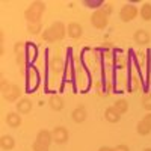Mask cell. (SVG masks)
Masks as SVG:
<instances>
[{
  "mask_svg": "<svg viewBox=\"0 0 151 151\" xmlns=\"http://www.w3.org/2000/svg\"><path fill=\"white\" fill-rule=\"evenodd\" d=\"M67 36V26L62 21H55L53 24L42 30L41 33V40L45 41V42H58V41H62L64 38Z\"/></svg>",
  "mask_w": 151,
  "mask_h": 151,
  "instance_id": "obj_1",
  "label": "cell"
},
{
  "mask_svg": "<svg viewBox=\"0 0 151 151\" xmlns=\"http://www.w3.org/2000/svg\"><path fill=\"white\" fill-rule=\"evenodd\" d=\"M44 12H45V3L40 2V0H35L24 11V18H26V21L29 24L30 23H40Z\"/></svg>",
  "mask_w": 151,
  "mask_h": 151,
  "instance_id": "obj_2",
  "label": "cell"
},
{
  "mask_svg": "<svg viewBox=\"0 0 151 151\" xmlns=\"http://www.w3.org/2000/svg\"><path fill=\"white\" fill-rule=\"evenodd\" d=\"M2 85V95H3V100L8 103H17L18 100L21 98V88L18 85H14V83H9L6 79H2L0 82Z\"/></svg>",
  "mask_w": 151,
  "mask_h": 151,
  "instance_id": "obj_3",
  "label": "cell"
},
{
  "mask_svg": "<svg viewBox=\"0 0 151 151\" xmlns=\"http://www.w3.org/2000/svg\"><path fill=\"white\" fill-rule=\"evenodd\" d=\"M52 142H53L52 132L42 129V130L38 132V134L35 137V142L32 144V150L33 151H48Z\"/></svg>",
  "mask_w": 151,
  "mask_h": 151,
  "instance_id": "obj_4",
  "label": "cell"
},
{
  "mask_svg": "<svg viewBox=\"0 0 151 151\" xmlns=\"http://www.w3.org/2000/svg\"><path fill=\"white\" fill-rule=\"evenodd\" d=\"M40 82H41L40 71H38L33 65L27 67L26 68V89H27V92L36 91L38 86H40Z\"/></svg>",
  "mask_w": 151,
  "mask_h": 151,
  "instance_id": "obj_5",
  "label": "cell"
},
{
  "mask_svg": "<svg viewBox=\"0 0 151 151\" xmlns=\"http://www.w3.org/2000/svg\"><path fill=\"white\" fill-rule=\"evenodd\" d=\"M91 24L95 29L103 30V29L107 27V24H109V15L103 9H97V11L92 12V15H91Z\"/></svg>",
  "mask_w": 151,
  "mask_h": 151,
  "instance_id": "obj_6",
  "label": "cell"
},
{
  "mask_svg": "<svg viewBox=\"0 0 151 151\" xmlns=\"http://www.w3.org/2000/svg\"><path fill=\"white\" fill-rule=\"evenodd\" d=\"M137 15H139V9L132 3H125L121 9H119V20L122 23H130L133 21Z\"/></svg>",
  "mask_w": 151,
  "mask_h": 151,
  "instance_id": "obj_7",
  "label": "cell"
},
{
  "mask_svg": "<svg viewBox=\"0 0 151 151\" xmlns=\"http://www.w3.org/2000/svg\"><path fill=\"white\" fill-rule=\"evenodd\" d=\"M52 136H53V142L62 145V144H65L68 141L70 133H68L67 127H64V125H56V127L52 130Z\"/></svg>",
  "mask_w": 151,
  "mask_h": 151,
  "instance_id": "obj_8",
  "label": "cell"
},
{
  "mask_svg": "<svg viewBox=\"0 0 151 151\" xmlns=\"http://www.w3.org/2000/svg\"><path fill=\"white\" fill-rule=\"evenodd\" d=\"M24 50H26V42L17 41L15 45H14V53H15V56H17V65H18V67H26V68H27L26 56H24Z\"/></svg>",
  "mask_w": 151,
  "mask_h": 151,
  "instance_id": "obj_9",
  "label": "cell"
},
{
  "mask_svg": "<svg viewBox=\"0 0 151 151\" xmlns=\"http://www.w3.org/2000/svg\"><path fill=\"white\" fill-rule=\"evenodd\" d=\"M136 130H137V133H139L141 136H147V134L151 133V112H148L147 115L137 122Z\"/></svg>",
  "mask_w": 151,
  "mask_h": 151,
  "instance_id": "obj_10",
  "label": "cell"
},
{
  "mask_svg": "<svg viewBox=\"0 0 151 151\" xmlns=\"http://www.w3.org/2000/svg\"><path fill=\"white\" fill-rule=\"evenodd\" d=\"M32 107H33V103L27 97H21L15 103V109H17V112L20 113V115H27V113H30Z\"/></svg>",
  "mask_w": 151,
  "mask_h": 151,
  "instance_id": "obj_11",
  "label": "cell"
},
{
  "mask_svg": "<svg viewBox=\"0 0 151 151\" xmlns=\"http://www.w3.org/2000/svg\"><path fill=\"white\" fill-rule=\"evenodd\" d=\"M24 56H26V64H27V67H30L33 62L36 60V58H38V48H36V44H33V42H26Z\"/></svg>",
  "mask_w": 151,
  "mask_h": 151,
  "instance_id": "obj_12",
  "label": "cell"
},
{
  "mask_svg": "<svg viewBox=\"0 0 151 151\" xmlns=\"http://www.w3.org/2000/svg\"><path fill=\"white\" fill-rule=\"evenodd\" d=\"M48 106L55 112H60L62 109L65 107V101H64V98H62L60 95L53 94V95H50V98H48Z\"/></svg>",
  "mask_w": 151,
  "mask_h": 151,
  "instance_id": "obj_13",
  "label": "cell"
},
{
  "mask_svg": "<svg viewBox=\"0 0 151 151\" xmlns=\"http://www.w3.org/2000/svg\"><path fill=\"white\" fill-rule=\"evenodd\" d=\"M71 118H73V121L74 122H77V124H82V122H85V119L88 118V112H86V107L83 106V104H80V106H77L73 112H71Z\"/></svg>",
  "mask_w": 151,
  "mask_h": 151,
  "instance_id": "obj_14",
  "label": "cell"
},
{
  "mask_svg": "<svg viewBox=\"0 0 151 151\" xmlns=\"http://www.w3.org/2000/svg\"><path fill=\"white\" fill-rule=\"evenodd\" d=\"M82 33H83V27L79 23L73 21L67 26V35L71 38V40H79V38L82 36Z\"/></svg>",
  "mask_w": 151,
  "mask_h": 151,
  "instance_id": "obj_15",
  "label": "cell"
},
{
  "mask_svg": "<svg viewBox=\"0 0 151 151\" xmlns=\"http://www.w3.org/2000/svg\"><path fill=\"white\" fill-rule=\"evenodd\" d=\"M133 40L137 45H147L150 41H151V36L147 30L144 29H137L134 33H133Z\"/></svg>",
  "mask_w": 151,
  "mask_h": 151,
  "instance_id": "obj_16",
  "label": "cell"
},
{
  "mask_svg": "<svg viewBox=\"0 0 151 151\" xmlns=\"http://www.w3.org/2000/svg\"><path fill=\"white\" fill-rule=\"evenodd\" d=\"M21 122H23V118H21V115L18 112H9L6 115V124L9 125V127H12V129L20 127Z\"/></svg>",
  "mask_w": 151,
  "mask_h": 151,
  "instance_id": "obj_17",
  "label": "cell"
},
{
  "mask_svg": "<svg viewBox=\"0 0 151 151\" xmlns=\"http://www.w3.org/2000/svg\"><path fill=\"white\" fill-rule=\"evenodd\" d=\"M104 118H106V121L110 122V124H116V122L121 121V115L115 110V107H113V106H110V107H107V109L104 110Z\"/></svg>",
  "mask_w": 151,
  "mask_h": 151,
  "instance_id": "obj_18",
  "label": "cell"
},
{
  "mask_svg": "<svg viewBox=\"0 0 151 151\" xmlns=\"http://www.w3.org/2000/svg\"><path fill=\"white\" fill-rule=\"evenodd\" d=\"M50 70L53 71V74H60L64 71V60L59 55L52 58V62H50Z\"/></svg>",
  "mask_w": 151,
  "mask_h": 151,
  "instance_id": "obj_19",
  "label": "cell"
},
{
  "mask_svg": "<svg viewBox=\"0 0 151 151\" xmlns=\"http://www.w3.org/2000/svg\"><path fill=\"white\" fill-rule=\"evenodd\" d=\"M0 147H2L3 151L14 150V147H15V139H14L11 134H3L2 137H0Z\"/></svg>",
  "mask_w": 151,
  "mask_h": 151,
  "instance_id": "obj_20",
  "label": "cell"
},
{
  "mask_svg": "<svg viewBox=\"0 0 151 151\" xmlns=\"http://www.w3.org/2000/svg\"><path fill=\"white\" fill-rule=\"evenodd\" d=\"M113 107H115V110L119 113V115H124V113H127L129 112V101L127 100H124V98H118L115 103H113Z\"/></svg>",
  "mask_w": 151,
  "mask_h": 151,
  "instance_id": "obj_21",
  "label": "cell"
},
{
  "mask_svg": "<svg viewBox=\"0 0 151 151\" xmlns=\"http://www.w3.org/2000/svg\"><path fill=\"white\" fill-rule=\"evenodd\" d=\"M139 15L144 21H151V3H144L142 8L139 9Z\"/></svg>",
  "mask_w": 151,
  "mask_h": 151,
  "instance_id": "obj_22",
  "label": "cell"
},
{
  "mask_svg": "<svg viewBox=\"0 0 151 151\" xmlns=\"http://www.w3.org/2000/svg\"><path fill=\"white\" fill-rule=\"evenodd\" d=\"M41 30H42V23H41V21H40V23H30V24H27V32H29L30 35L42 33Z\"/></svg>",
  "mask_w": 151,
  "mask_h": 151,
  "instance_id": "obj_23",
  "label": "cell"
},
{
  "mask_svg": "<svg viewBox=\"0 0 151 151\" xmlns=\"http://www.w3.org/2000/svg\"><path fill=\"white\" fill-rule=\"evenodd\" d=\"M104 0H85L83 2V5L85 6H88V8H95V11L97 9H101L103 6H104Z\"/></svg>",
  "mask_w": 151,
  "mask_h": 151,
  "instance_id": "obj_24",
  "label": "cell"
},
{
  "mask_svg": "<svg viewBox=\"0 0 151 151\" xmlns=\"http://www.w3.org/2000/svg\"><path fill=\"white\" fill-rule=\"evenodd\" d=\"M142 107H144L147 112H151V92L147 94V95L142 98Z\"/></svg>",
  "mask_w": 151,
  "mask_h": 151,
  "instance_id": "obj_25",
  "label": "cell"
},
{
  "mask_svg": "<svg viewBox=\"0 0 151 151\" xmlns=\"http://www.w3.org/2000/svg\"><path fill=\"white\" fill-rule=\"evenodd\" d=\"M112 8H113V6H112V3H104V6H103L101 9H103V11L106 12L107 15H110V14H112V11H113Z\"/></svg>",
  "mask_w": 151,
  "mask_h": 151,
  "instance_id": "obj_26",
  "label": "cell"
},
{
  "mask_svg": "<svg viewBox=\"0 0 151 151\" xmlns=\"http://www.w3.org/2000/svg\"><path fill=\"white\" fill-rule=\"evenodd\" d=\"M115 151H130V148L125 145V144H119L115 147Z\"/></svg>",
  "mask_w": 151,
  "mask_h": 151,
  "instance_id": "obj_27",
  "label": "cell"
},
{
  "mask_svg": "<svg viewBox=\"0 0 151 151\" xmlns=\"http://www.w3.org/2000/svg\"><path fill=\"white\" fill-rule=\"evenodd\" d=\"M98 151H115V148H112V147H100L98 148Z\"/></svg>",
  "mask_w": 151,
  "mask_h": 151,
  "instance_id": "obj_28",
  "label": "cell"
},
{
  "mask_svg": "<svg viewBox=\"0 0 151 151\" xmlns=\"http://www.w3.org/2000/svg\"><path fill=\"white\" fill-rule=\"evenodd\" d=\"M144 151H151V148H145V150H144Z\"/></svg>",
  "mask_w": 151,
  "mask_h": 151,
  "instance_id": "obj_29",
  "label": "cell"
},
{
  "mask_svg": "<svg viewBox=\"0 0 151 151\" xmlns=\"http://www.w3.org/2000/svg\"><path fill=\"white\" fill-rule=\"evenodd\" d=\"M150 70H151V58H150Z\"/></svg>",
  "mask_w": 151,
  "mask_h": 151,
  "instance_id": "obj_30",
  "label": "cell"
}]
</instances>
